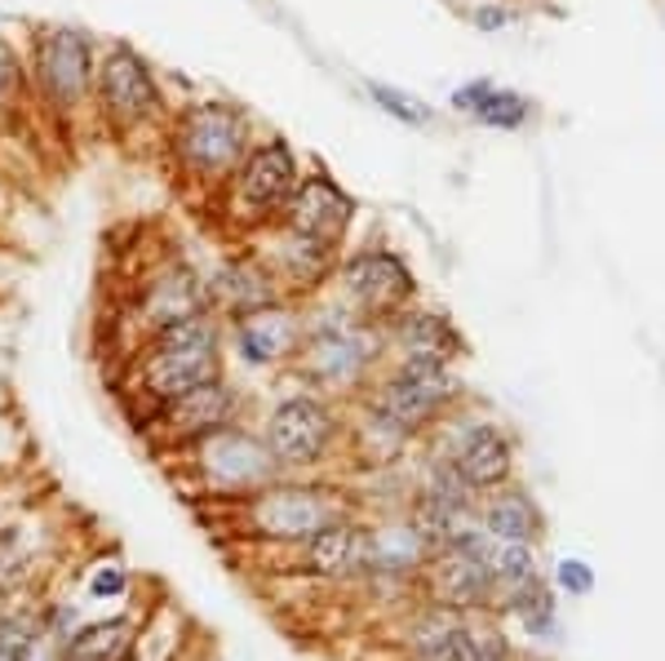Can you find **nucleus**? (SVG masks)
I'll list each match as a JSON object with an SVG mask.
<instances>
[{"instance_id": "nucleus-1", "label": "nucleus", "mask_w": 665, "mask_h": 661, "mask_svg": "<svg viewBox=\"0 0 665 661\" xmlns=\"http://www.w3.org/2000/svg\"><path fill=\"white\" fill-rule=\"evenodd\" d=\"M217 373H222V338H217V324L204 311V315L178 320L169 328H156L147 338V347L134 360V395H143L151 408H160L173 395H182L200 382H213Z\"/></svg>"}, {"instance_id": "nucleus-2", "label": "nucleus", "mask_w": 665, "mask_h": 661, "mask_svg": "<svg viewBox=\"0 0 665 661\" xmlns=\"http://www.w3.org/2000/svg\"><path fill=\"white\" fill-rule=\"evenodd\" d=\"M169 152L191 178L222 182L249 152V121L227 102H195L169 121Z\"/></svg>"}, {"instance_id": "nucleus-3", "label": "nucleus", "mask_w": 665, "mask_h": 661, "mask_svg": "<svg viewBox=\"0 0 665 661\" xmlns=\"http://www.w3.org/2000/svg\"><path fill=\"white\" fill-rule=\"evenodd\" d=\"M93 102L106 125L138 130L151 121H165V93L147 67V58L134 45H111L102 63L93 67Z\"/></svg>"}, {"instance_id": "nucleus-4", "label": "nucleus", "mask_w": 665, "mask_h": 661, "mask_svg": "<svg viewBox=\"0 0 665 661\" xmlns=\"http://www.w3.org/2000/svg\"><path fill=\"white\" fill-rule=\"evenodd\" d=\"M27 76L36 89L58 107V112H76L93 98V54L84 32L71 27H45L32 41V67Z\"/></svg>"}, {"instance_id": "nucleus-5", "label": "nucleus", "mask_w": 665, "mask_h": 661, "mask_svg": "<svg viewBox=\"0 0 665 661\" xmlns=\"http://www.w3.org/2000/svg\"><path fill=\"white\" fill-rule=\"evenodd\" d=\"M232 417H236V391L222 378H213V382H200V386L173 395L169 404L151 408L143 417V426L160 439V445L182 449V445H200L204 435H213L222 426H232Z\"/></svg>"}, {"instance_id": "nucleus-6", "label": "nucleus", "mask_w": 665, "mask_h": 661, "mask_svg": "<svg viewBox=\"0 0 665 661\" xmlns=\"http://www.w3.org/2000/svg\"><path fill=\"white\" fill-rule=\"evenodd\" d=\"M249 524L262 537L306 541L328 524H342V506L319 489H271L249 506Z\"/></svg>"}, {"instance_id": "nucleus-7", "label": "nucleus", "mask_w": 665, "mask_h": 661, "mask_svg": "<svg viewBox=\"0 0 665 661\" xmlns=\"http://www.w3.org/2000/svg\"><path fill=\"white\" fill-rule=\"evenodd\" d=\"M195 458H200L195 467L204 471V480L213 489H253V484H267L280 467L267 445H258V439H249L232 426L204 435L195 445Z\"/></svg>"}, {"instance_id": "nucleus-8", "label": "nucleus", "mask_w": 665, "mask_h": 661, "mask_svg": "<svg viewBox=\"0 0 665 661\" xmlns=\"http://www.w3.org/2000/svg\"><path fill=\"white\" fill-rule=\"evenodd\" d=\"M332 439V413L319 400H284L267 422V449L280 467H311Z\"/></svg>"}, {"instance_id": "nucleus-9", "label": "nucleus", "mask_w": 665, "mask_h": 661, "mask_svg": "<svg viewBox=\"0 0 665 661\" xmlns=\"http://www.w3.org/2000/svg\"><path fill=\"white\" fill-rule=\"evenodd\" d=\"M453 378L443 373V365H426V360H408L382 391H377V404L386 417H395L404 430H417L421 422H430L443 404L453 400Z\"/></svg>"}, {"instance_id": "nucleus-10", "label": "nucleus", "mask_w": 665, "mask_h": 661, "mask_svg": "<svg viewBox=\"0 0 665 661\" xmlns=\"http://www.w3.org/2000/svg\"><path fill=\"white\" fill-rule=\"evenodd\" d=\"M293 187H297V165H293V152H289L280 138L245 152V160H240L236 173H232L236 200H240L245 209H258V213H271V209H280V204H289Z\"/></svg>"}, {"instance_id": "nucleus-11", "label": "nucleus", "mask_w": 665, "mask_h": 661, "mask_svg": "<svg viewBox=\"0 0 665 661\" xmlns=\"http://www.w3.org/2000/svg\"><path fill=\"white\" fill-rule=\"evenodd\" d=\"M289 232L306 236V240H319V245H332V240H342L347 223H351V213L356 204L338 191V182L315 173V178H302L289 195Z\"/></svg>"}, {"instance_id": "nucleus-12", "label": "nucleus", "mask_w": 665, "mask_h": 661, "mask_svg": "<svg viewBox=\"0 0 665 661\" xmlns=\"http://www.w3.org/2000/svg\"><path fill=\"white\" fill-rule=\"evenodd\" d=\"M208 311V298H204V280L182 267V262H169L165 271H156L143 293H138V315H143V328L147 338L156 328H169L178 320H191V315H204Z\"/></svg>"}, {"instance_id": "nucleus-13", "label": "nucleus", "mask_w": 665, "mask_h": 661, "mask_svg": "<svg viewBox=\"0 0 665 661\" xmlns=\"http://www.w3.org/2000/svg\"><path fill=\"white\" fill-rule=\"evenodd\" d=\"M347 293L356 306H364L369 315H391L413 298V276L395 254H356L342 271Z\"/></svg>"}, {"instance_id": "nucleus-14", "label": "nucleus", "mask_w": 665, "mask_h": 661, "mask_svg": "<svg viewBox=\"0 0 665 661\" xmlns=\"http://www.w3.org/2000/svg\"><path fill=\"white\" fill-rule=\"evenodd\" d=\"M488 582H493V569H488L480 546H449V550H439L435 564H430V586H435V600L443 608L480 604L488 595Z\"/></svg>"}, {"instance_id": "nucleus-15", "label": "nucleus", "mask_w": 665, "mask_h": 661, "mask_svg": "<svg viewBox=\"0 0 665 661\" xmlns=\"http://www.w3.org/2000/svg\"><path fill=\"white\" fill-rule=\"evenodd\" d=\"M275 280L258 267V262H222L208 284H204V298H208V311H227V315H249V311H262V306H275Z\"/></svg>"}, {"instance_id": "nucleus-16", "label": "nucleus", "mask_w": 665, "mask_h": 661, "mask_svg": "<svg viewBox=\"0 0 665 661\" xmlns=\"http://www.w3.org/2000/svg\"><path fill=\"white\" fill-rule=\"evenodd\" d=\"M297 338L293 328V315H284L280 306H262V311H249L236 320V351L245 365H275Z\"/></svg>"}, {"instance_id": "nucleus-17", "label": "nucleus", "mask_w": 665, "mask_h": 661, "mask_svg": "<svg viewBox=\"0 0 665 661\" xmlns=\"http://www.w3.org/2000/svg\"><path fill=\"white\" fill-rule=\"evenodd\" d=\"M306 564L315 573H360L373 569V537L347 524H328L324 533L306 537Z\"/></svg>"}, {"instance_id": "nucleus-18", "label": "nucleus", "mask_w": 665, "mask_h": 661, "mask_svg": "<svg viewBox=\"0 0 665 661\" xmlns=\"http://www.w3.org/2000/svg\"><path fill=\"white\" fill-rule=\"evenodd\" d=\"M453 471L466 480V489H488V484L506 480V471H510L506 439H501L493 426H471V430L462 435V445H458Z\"/></svg>"}, {"instance_id": "nucleus-19", "label": "nucleus", "mask_w": 665, "mask_h": 661, "mask_svg": "<svg viewBox=\"0 0 665 661\" xmlns=\"http://www.w3.org/2000/svg\"><path fill=\"white\" fill-rule=\"evenodd\" d=\"M413 661H471V626L453 608L430 613L413 630Z\"/></svg>"}, {"instance_id": "nucleus-20", "label": "nucleus", "mask_w": 665, "mask_h": 661, "mask_svg": "<svg viewBox=\"0 0 665 661\" xmlns=\"http://www.w3.org/2000/svg\"><path fill=\"white\" fill-rule=\"evenodd\" d=\"M399 347L408 360H426V365H449L462 351V338L453 334V324L443 315L417 311L399 324Z\"/></svg>"}, {"instance_id": "nucleus-21", "label": "nucleus", "mask_w": 665, "mask_h": 661, "mask_svg": "<svg viewBox=\"0 0 665 661\" xmlns=\"http://www.w3.org/2000/svg\"><path fill=\"white\" fill-rule=\"evenodd\" d=\"M129 657H134V621L129 617L80 626L63 648V661H129Z\"/></svg>"}, {"instance_id": "nucleus-22", "label": "nucleus", "mask_w": 665, "mask_h": 661, "mask_svg": "<svg viewBox=\"0 0 665 661\" xmlns=\"http://www.w3.org/2000/svg\"><path fill=\"white\" fill-rule=\"evenodd\" d=\"M369 356H373V338L356 324L328 328V334L315 338V369L324 378H351Z\"/></svg>"}, {"instance_id": "nucleus-23", "label": "nucleus", "mask_w": 665, "mask_h": 661, "mask_svg": "<svg viewBox=\"0 0 665 661\" xmlns=\"http://www.w3.org/2000/svg\"><path fill=\"white\" fill-rule=\"evenodd\" d=\"M488 528H493L501 541H528L532 528H537V519H532V506H528L519 493H510V497H497V502H493Z\"/></svg>"}, {"instance_id": "nucleus-24", "label": "nucleus", "mask_w": 665, "mask_h": 661, "mask_svg": "<svg viewBox=\"0 0 665 661\" xmlns=\"http://www.w3.org/2000/svg\"><path fill=\"white\" fill-rule=\"evenodd\" d=\"M41 626L27 613H5L0 617V661H32Z\"/></svg>"}, {"instance_id": "nucleus-25", "label": "nucleus", "mask_w": 665, "mask_h": 661, "mask_svg": "<svg viewBox=\"0 0 665 661\" xmlns=\"http://www.w3.org/2000/svg\"><path fill=\"white\" fill-rule=\"evenodd\" d=\"M488 569H493V582H501V586H528L532 582V556H528V546L523 541H506L497 556L488 560Z\"/></svg>"}, {"instance_id": "nucleus-26", "label": "nucleus", "mask_w": 665, "mask_h": 661, "mask_svg": "<svg viewBox=\"0 0 665 661\" xmlns=\"http://www.w3.org/2000/svg\"><path fill=\"white\" fill-rule=\"evenodd\" d=\"M484 125H497V130H515L528 121V102L510 89H493L484 102H480V112H475Z\"/></svg>"}, {"instance_id": "nucleus-27", "label": "nucleus", "mask_w": 665, "mask_h": 661, "mask_svg": "<svg viewBox=\"0 0 665 661\" xmlns=\"http://www.w3.org/2000/svg\"><path fill=\"white\" fill-rule=\"evenodd\" d=\"M369 93H373V102L382 107V112H391V116L404 121V125H426V121H430V112H426L417 98H408V93H399V89H391V85H369Z\"/></svg>"}, {"instance_id": "nucleus-28", "label": "nucleus", "mask_w": 665, "mask_h": 661, "mask_svg": "<svg viewBox=\"0 0 665 661\" xmlns=\"http://www.w3.org/2000/svg\"><path fill=\"white\" fill-rule=\"evenodd\" d=\"M519 617H523V626L528 630H545L550 626V595L537 586V578L528 582V586H519Z\"/></svg>"}, {"instance_id": "nucleus-29", "label": "nucleus", "mask_w": 665, "mask_h": 661, "mask_svg": "<svg viewBox=\"0 0 665 661\" xmlns=\"http://www.w3.org/2000/svg\"><path fill=\"white\" fill-rule=\"evenodd\" d=\"M125 591H129V578H125L121 564H102V569L89 578V595H93V600H121Z\"/></svg>"}, {"instance_id": "nucleus-30", "label": "nucleus", "mask_w": 665, "mask_h": 661, "mask_svg": "<svg viewBox=\"0 0 665 661\" xmlns=\"http://www.w3.org/2000/svg\"><path fill=\"white\" fill-rule=\"evenodd\" d=\"M471 661H506V643H501V635L471 630Z\"/></svg>"}, {"instance_id": "nucleus-31", "label": "nucleus", "mask_w": 665, "mask_h": 661, "mask_svg": "<svg viewBox=\"0 0 665 661\" xmlns=\"http://www.w3.org/2000/svg\"><path fill=\"white\" fill-rule=\"evenodd\" d=\"M560 586L573 591V595H586V591L595 586V578H590V569H586L582 560H564V564H560Z\"/></svg>"}, {"instance_id": "nucleus-32", "label": "nucleus", "mask_w": 665, "mask_h": 661, "mask_svg": "<svg viewBox=\"0 0 665 661\" xmlns=\"http://www.w3.org/2000/svg\"><path fill=\"white\" fill-rule=\"evenodd\" d=\"M493 93V85L488 80H475V85H462L458 93H453V107L458 112H480V102Z\"/></svg>"}, {"instance_id": "nucleus-33", "label": "nucleus", "mask_w": 665, "mask_h": 661, "mask_svg": "<svg viewBox=\"0 0 665 661\" xmlns=\"http://www.w3.org/2000/svg\"><path fill=\"white\" fill-rule=\"evenodd\" d=\"M506 23H510L506 10H480V14H475V27H480V32H497V27H506Z\"/></svg>"}, {"instance_id": "nucleus-34", "label": "nucleus", "mask_w": 665, "mask_h": 661, "mask_svg": "<svg viewBox=\"0 0 665 661\" xmlns=\"http://www.w3.org/2000/svg\"><path fill=\"white\" fill-rule=\"evenodd\" d=\"M10 573H14V569H10V556H0V595L10 591Z\"/></svg>"}]
</instances>
